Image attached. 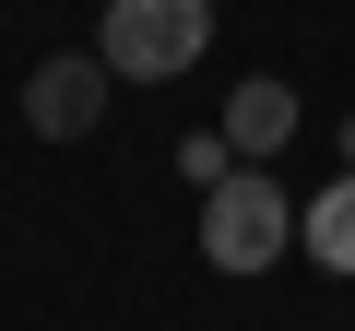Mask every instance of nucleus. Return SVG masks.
Segmentation results:
<instances>
[{"mask_svg": "<svg viewBox=\"0 0 355 331\" xmlns=\"http://www.w3.org/2000/svg\"><path fill=\"white\" fill-rule=\"evenodd\" d=\"M214 48V0H107V24H95V60L119 83H178Z\"/></svg>", "mask_w": 355, "mask_h": 331, "instance_id": "1", "label": "nucleus"}, {"mask_svg": "<svg viewBox=\"0 0 355 331\" xmlns=\"http://www.w3.org/2000/svg\"><path fill=\"white\" fill-rule=\"evenodd\" d=\"M284 249H296V202L272 166H237L225 190H202V260L214 272H272Z\"/></svg>", "mask_w": 355, "mask_h": 331, "instance_id": "2", "label": "nucleus"}, {"mask_svg": "<svg viewBox=\"0 0 355 331\" xmlns=\"http://www.w3.org/2000/svg\"><path fill=\"white\" fill-rule=\"evenodd\" d=\"M107 95H119V71H107L95 48H60V60L24 71V130H36V142H95Z\"/></svg>", "mask_w": 355, "mask_h": 331, "instance_id": "3", "label": "nucleus"}, {"mask_svg": "<svg viewBox=\"0 0 355 331\" xmlns=\"http://www.w3.org/2000/svg\"><path fill=\"white\" fill-rule=\"evenodd\" d=\"M225 142H237V166H272V154L296 142V83H272V71H249V83L225 95Z\"/></svg>", "mask_w": 355, "mask_h": 331, "instance_id": "4", "label": "nucleus"}, {"mask_svg": "<svg viewBox=\"0 0 355 331\" xmlns=\"http://www.w3.org/2000/svg\"><path fill=\"white\" fill-rule=\"evenodd\" d=\"M308 260H320V272H355V166L308 202Z\"/></svg>", "mask_w": 355, "mask_h": 331, "instance_id": "5", "label": "nucleus"}, {"mask_svg": "<svg viewBox=\"0 0 355 331\" xmlns=\"http://www.w3.org/2000/svg\"><path fill=\"white\" fill-rule=\"evenodd\" d=\"M178 178H190V190H225L237 178V142L225 130H190V142H178Z\"/></svg>", "mask_w": 355, "mask_h": 331, "instance_id": "6", "label": "nucleus"}, {"mask_svg": "<svg viewBox=\"0 0 355 331\" xmlns=\"http://www.w3.org/2000/svg\"><path fill=\"white\" fill-rule=\"evenodd\" d=\"M331 154H343V166H355V118H343V130H331Z\"/></svg>", "mask_w": 355, "mask_h": 331, "instance_id": "7", "label": "nucleus"}]
</instances>
